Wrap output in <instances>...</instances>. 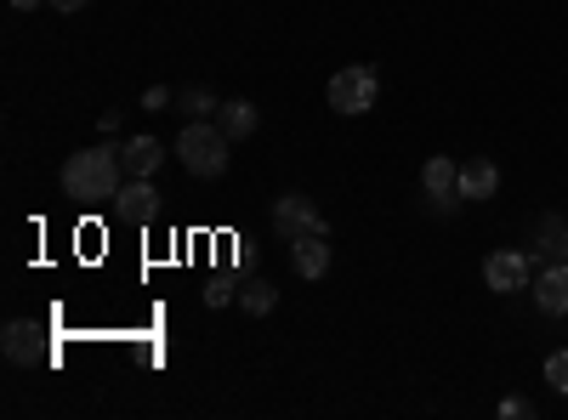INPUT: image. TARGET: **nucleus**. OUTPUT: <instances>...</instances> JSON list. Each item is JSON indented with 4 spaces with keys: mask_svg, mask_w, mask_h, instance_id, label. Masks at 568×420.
Here are the masks:
<instances>
[{
    "mask_svg": "<svg viewBox=\"0 0 568 420\" xmlns=\"http://www.w3.org/2000/svg\"><path fill=\"white\" fill-rule=\"evenodd\" d=\"M120 188H125L120 148H80L63 160V194L74 205H114Z\"/></svg>",
    "mask_w": 568,
    "mask_h": 420,
    "instance_id": "f257e3e1",
    "label": "nucleus"
},
{
    "mask_svg": "<svg viewBox=\"0 0 568 420\" xmlns=\"http://www.w3.org/2000/svg\"><path fill=\"white\" fill-rule=\"evenodd\" d=\"M227 148H233V136L216 120H187L182 136H176V160H182L187 176H222L227 171Z\"/></svg>",
    "mask_w": 568,
    "mask_h": 420,
    "instance_id": "f03ea898",
    "label": "nucleus"
},
{
    "mask_svg": "<svg viewBox=\"0 0 568 420\" xmlns=\"http://www.w3.org/2000/svg\"><path fill=\"white\" fill-rule=\"evenodd\" d=\"M375 91H382V80H375V69L369 63H347V69H336L329 74V109L336 114H369L375 109Z\"/></svg>",
    "mask_w": 568,
    "mask_h": 420,
    "instance_id": "7ed1b4c3",
    "label": "nucleus"
},
{
    "mask_svg": "<svg viewBox=\"0 0 568 420\" xmlns=\"http://www.w3.org/2000/svg\"><path fill=\"white\" fill-rule=\"evenodd\" d=\"M267 222H273V233H278L284 245L307 239V233H329V227H324V216L313 211V199H307V194H278V199H273V216H267Z\"/></svg>",
    "mask_w": 568,
    "mask_h": 420,
    "instance_id": "20e7f679",
    "label": "nucleus"
},
{
    "mask_svg": "<svg viewBox=\"0 0 568 420\" xmlns=\"http://www.w3.org/2000/svg\"><path fill=\"white\" fill-rule=\"evenodd\" d=\"M420 188H426V199H433V211H455L460 205V165L449 160V154H433L420 165Z\"/></svg>",
    "mask_w": 568,
    "mask_h": 420,
    "instance_id": "39448f33",
    "label": "nucleus"
},
{
    "mask_svg": "<svg viewBox=\"0 0 568 420\" xmlns=\"http://www.w3.org/2000/svg\"><path fill=\"white\" fill-rule=\"evenodd\" d=\"M484 285L500 290V296L529 290V285H535V262H529L524 250H495V256L484 262Z\"/></svg>",
    "mask_w": 568,
    "mask_h": 420,
    "instance_id": "423d86ee",
    "label": "nucleus"
},
{
    "mask_svg": "<svg viewBox=\"0 0 568 420\" xmlns=\"http://www.w3.org/2000/svg\"><path fill=\"white\" fill-rule=\"evenodd\" d=\"M109 211L125 216V222H154V216H160V188H154V176H125V188L114 194Z\"/></svg>",
    "mask_w": 568,
    "mask_h": 420,
    "instance_id": "0eeeda50",
    "label": "nucleus"
},
{
    "mask_svg": "<svg viewBox=\"0 0 568 420\" xmlns=\"http://www.w3.org/2000/svg\"><path fill=\"white\" fill-rule=\"evenodd\" d=\"M0 352H7V363H18V369L45 363V341H40V330L29 318H12L7 330H0Z\"/></svg>",
    "mask_w": 568,
    "mask_h": 420,
    "instance_id": "6e6552de",
    "label": "nucleus"
},
{
    "mask_svg": "<svg viewBox=\"0 0 568 420\" xmlns=\"http://www.w3.org/2000/svg\"><path fill=\"white\" fill-rule=\"evenodd\" d=\"M535 307L546 318H568V262H551L546 273H535Z\"/></svg>",
    "mask_w": 568,
    "mask_h": 420,
    "instance_id": "1a4fd4ad",
    "label": "nucleus"
},
{
    "mask_svg": "<svg viewBox=\"0 0 568 420\" xmlns=\"http://www.w3.org/2000/svg\"><path fill=\"white\" fill-rule=\"evenodd\" d=\"M120 165H125V176H154L165 165V143L160 136H131L120 148Z\"/></svg>",
    "mask_w": 568,
    "mask_h": 420,
    "instance_id": "9d476101",
    "label": "nucleus"
},
{
    "mask_svg": "<svg viewBox=\"0 0 568 420\" xmlns=\"http://www.w3.org/2000/svg\"><path fill=\"white\" fill-rule=\"evenodd\" d=\"M495 188H500V165L495 160H466L460 165V199H495Z\"/></svg>",
    "mask_w": 568,
    "mask_h": 420,
    "instance_id": "9b49d317",
    "label": "nucleus"
},
{
    "mask_svg": "<svg viewBox=\"0 0 568 420\" xmlns=\"http://www.w3.org/2000/svg\"><path fill=\"white\" fill-rule=\"evenodd\" d=\"M216 125L233 136V143H245V136H256L262 114H256V103H245V98H227V103L216 109Z\"/></svg>",
    "mask_w": 568,
    "mask_h": 420,
    "instance_id": "f8f14e48",
    "label": "nucleus"
},
{
    "mask_svg": "<svg viewBox=\"0 0 568 420\" xmlns=\"http://www.w3.org/2000/svg\"><path fill=\"white\" fill-rule=\"evenodd\" d=\"M291 262L302 278H324L329 273V245H324V233H307V239L291 245Z\"/></svg>",
    "mask_w": 568,
    "mask_h": 420,
    "instance_id": "ddd939ff",
    "label": "nucleus"
},
{
    "mask_svg": "<svg viewBox=\"0 0 568 420\" xmlns=\"http://www.w3.org/2000/svg\"><path fill=\"white\" fill-rule=\"evenodd\" d=\"M535 256H546V262H562V256H568V222H562V216H540Z\"/></svg>",
    "mask_w": 568,
    "mask_h": 420,
    "instance_id": "4468645a",
    "label": "nucleus"
},
{
    "mask_svg": "<svg viewBox=\"0 0 568 420\" xmlns=\"http://www.w3.org/2000/svg\"><path fill=\"white\" fill-rule=\"evenodd\" d=\"M240 307H245L251 318H262V313L278 307V290H273V285H251V290H240Z\"/></svg>",
    "mask_w": 568,
    "mask_h": 420,
    "instance_id": "2eb2a0df",
    "label": "nucleus"
},
{
    "mask_svg": "<svg viewBox=\"0 0 568 420\" xmlns=\"http://www.w3.org/2000/svg\"><path fill=\"white\" fill-rule=\"evenodd\" d=\"M546 381H551V392L568 398V347H557V352L546 358Z\"/></svg>",
    "mask_w": 568,
    "mask_h": 420,
    "instance_id": "dca6fc26",
    "label": "nucleus"
},
{
    "mask_svg": "<svg viewBox=\"0 0 568 420\" xmlns=\"http://www.w3.org/2000/svg\"><path fill=\"white\" fill-rule=\"evenodd\" d=\"M182 109H187V114H194V120H205V114H216L222 103L211 98V91H182Z\"/></svg>",
    "mask_w": 568,
    "mask_h": 420,
    "instance_id": "f3484780",
    "label": "nucleus"
},
{
    "mask_svg": "<svg viewBox=\"0 0 568 420\" xmlns=\"http://www.w3.org/2000/svg\"><path fill=\"white\" fill-rule=\"evenodd\" d=\"M227 301H233V278H227V273H216L211 285H205V307H227Z\"/></svg>",
    "mask_w": 568,
    "mask_h": 420,
    "instance_id": "a211bd4d",
    "label": "nucleus"
},
{
    "mask_svg": "<svg viewBox=\"0 0 568 420\" xmlns=\"http://www.w3.org/2000/svg\"><path fill=\"white\" fill-rule=\"evenodd\" d=\"M165 103H171V91H165V85H149V91H142V109H149V114H160Z\"/></svg>",
    "mask_w": 568,
    "mask_h": 420,
    "instance_id": "6ab92c4d",
    "label": "nucleus"
},
{
    "mask_svg": "<svg viewBox=\"0 0 568 420\" xmlns=\"http://www.w3.org/2000/svg\"><path fill=\"white\" fill-rule=\"evenodd\" d=\"M500 414H506V420H524V414H535V403H529V398H506Z\"/></svg>",
    "mask_w": 568,
    "mask_h": 420,
    "instance_id": "aec40b11",
    "label": "nucleus"
},
{
    "mask_svg": "<svg viewBox=\"0 0 568 420\" xmlns=\"http://www.w3.org/2000/svg\"><path fill=\"white\" fill-rule=\"evenodd\" d=\"M45 7L63 12V18H74V12H85V7H91V0H45Z\"/></svg>",
    "mask_w": 568,
    "mask_h": 420,
    "instance_id": "412c9836",
    "label": "nucleus"
},
{
    "mask_svg": "<svg viewBox=\"0 0 568 420\" xmlns=\"http://www.w3.org/2000/svg\"><path fill=\"white\" fill-rule=\"evenodd\" d=\"M34 7H45V0H12V12H34Z\"/></svg>",
    "mask_w": 568,
    "mask_h": 420,
    "instance_id": "4be33fe9",
    "label": "nucleus"
},
{
    "mask_svg": "<svg viewBox=\"0 0 568 420\" xmlns=\"http://www.w3.org/2000/svg\"><path fill=\"white\" fill-rule=\"evenodd\" d=\"M562 262H568V256H562Z\"/></svg>",
    "mask_w": 568,
    "mask_h": 420,
    "instance_id": "5701e85b",
    "label": "nucleus"
}]
</instances>
